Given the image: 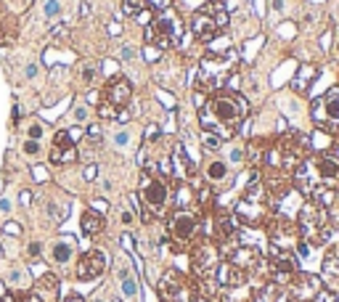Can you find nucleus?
<instances>
[{
	"mask_svg": "<svg viewBox=\"0 0 339 302\" xmlns=\"http://www.w3.org/2000/svg\"><path fill=\"white\" fill-rule=\"evenodd\" d=\"M308 157V138L299 135L294 130H289L278 138H271L262 159V183L271 188V194L276 196V204L281 199L284 188H289V180L294 175V170L299 167V162Z\"/></svg>",
	"mask_w": 339,
	"mask_h": 302,
	"instance_id": "1",
	"label": "nucleus"
},
{
	"mask_svg": "<svg viewBox=\"0 0 339 302\" xmlns=\"http://www.w3.org/2000/svg\"><path fill=\"white\" fill-rule=\"evenodd\" d=\"M291 183L308 202L331 207L339 191V162L329 154H308L294 170Z\"/></svg>",
	"mask_w": 339,
	"mask_h": 302,
	"instance_id": "2",
	"label": "nucleus"
},
{
	"mask_svg": "<svg viewBox=\"0 0 339 302\" xmlns=\"http://www.w3.org/2000/svg\"><path fill=\"white\" fill-rule=\"evenodd\" d=\"M199 125L207 135H215L220 141H228L239 133V125L249 114V101L241 93L220 90L209 96L204 103H199Z\"/></svg>",
	"mask_w": 339,
	"mask_h": 302,
	"instance_id": "3",
	"label": "nucleus"
},
{
	"mask_svg": "<svg viewBox=\"0 0 339 302\" xmlns=\"http://www.w3.org/2000/svg\"><path fill=\"white\" fill-rule=\"evenodd\" d=\"M278 204H276V196L271 194V188L262 183V180H252L247 185V191L241 194V199L236 202V215L239 225H247V228H265L271 223V217L276 215Z\"/></svg>",
	"mask_w": 339,
	"mask_h": 302,
	"instance_id": "4",
	"label": "nucleus"
},
{
	"mask_svg": "<svg viewBox=\"0 0 339 302\" xmlns=\"http://www.w3.org/2000/svg\"><path fill=\"white\" fill-rule=\"evenodd\" d=\"M138 210H141L143 223H154V220L165 217L170 207V183L159 175L157 170H146L141 175V188H138Z\"/></svg>",
	"mask_w": 339,
	"mask_h": 302,
	"instance_id": "5",
	"label": "nucleus"
},
{
	"mask_svg": "<svg viewBox=\"0 0 339 302\" xmlns=\"http://www.w3.org/2000/svg\"><path fill=\"white\" fill-rule=\"evenodd\" d=\"M297 231L299 239L308 244H326L334 234L331 207H321L315 202H305L297 215Z\"/></svg>",
	"mask_w": 339,
	"mask_h": 302,
	"instance_id": "6",
	"label": "nucleus"
},
{
	"mask_svg": "<svg viewBox=\"0 0 339 302\" xmlns=\"http://www.w3.org/2000/svg\"><path fill=\"white\" fill-rule=\"evenodd\" d=\"M233 56L231 53H207L202 56V61H199V72H196V85L202 93L207 96H215V93L223 90L225 80L231 77L233 72Z\"/></svg>",
	"mask_w": 339,
	"mask_h": 302,
	"instance_id": "7",
	"label": "nucleus"
},
{
	"mask_svg": "<svg viewBox=\"0 0 339 302\" xmlns=\"http://www.w3.org/2000/svg\"><path fill=\"white\" fill-rule=\"evenodd\" d=\"M202 234V215L194 207H175L167 217V236L178 249H185Z\"/></svg>",
	"mask_w": 339,
	"mask_h": 302,
	"instance_id": "8",
	"label": "nucleus"
},
{
	"mask_svg": "<svg viewBox=\"0 0 339 302\" xmlns=\"http://www.w3.org/2000/svg\"><path fill=\"white\" fill-rule=\"evenodd\" d=\"M220 262H223V252H220V247L207 239V236H199L194 241L191 247V273L199 284H209L215 278Z\"/></svg>",
	"mask_w": 339,
	"mask_h": 302,
	"instance_id": "9",
	"label": "nucleus"
},
{
	"mask_svg": "<svg viewBox=\"0 0 339 302\" xmlns=\"http://www.w3.org/2000/svg\"><path fill=\"white\" fill-rule=\"evenodd\" d=\"M180 34H183L180 19L167 8V11H159V16H154V19L148 21V27H146V43L154 45V48H159V51H167V48H172V45L180 40Z\"/></svg>",
	"mask_w": 339,
	"mask_h": 302,
	"instance_id": "10",
	"label": "nucleus"
},
{
	"mask_svg": "<svg viewBox=\"0 0 339 302\" xmlns=\"http://www.w3.org/2000/svg\"><path fill=\"white\" fill-rule=\"evenodd\" d=\"M225 24H228V14H225V8L220 6V3H207L204 8L194 11V16L189 21L191 34H194L196 40H202V43L215 40L217 32L223 29Z\"/></svg>",
	"mask_w": 339,
	"mask_h": 302,
	"instance_id": "11",
	"label": "nucleus"
},
{
	"mask_svg": "<svg viewBox=\"0 0 339 302\" xmlns=\"http://www.w3.org/2000/svg\"><path fill=\"white\" fill-rule=\"evenodd\" d=\"M297 273H299V262L294 257V252L268 247V254H265V278L268 281L286 289Z\"/></svg>",
	"mask_w": 339,
	"mask_h": 302,
	"instance_id": "12",
	"label": "nucleus"
},
{
	"mask_svg": "<svg viewBox=\"0 0 339 302\" xmlns=\"http://www.w3.org/2000/svg\"><path fill=\"white\" fill-rule=\"evenodd\" d=\"M157 294L162 302H191L196 297V286L185 273H180L178 268H170L159 276Z\"/></svg>",
	"mask_w": 339,
	"mask_h": 302,
	"instance_id": "13",
	"label": "nucleus"
},
{
	"mask_svg": "<svg viewBox=\"0 0 339 302\" xmlns=\"http://www.w3.org/2000/svg\"><path fill=\"white\" fill-rule=\"evenodd\" d=\"M225 254V260L233 262L236 268H241L249 278L252 276H265V254L254 247V244H241V241H233L228 244L225 249H220Z\"/></svg>",
	"mask_w": 339,
	"mask_h": 302,
	"instance_id": "14",
	"label": "nucleus"
},
{
	"mask_svg": "<svg viewBox=\"0 0 339 302\" xmlns=\"http://www.w3.org/2000/svg\"><path fill=\"white\" fill-rule=\"evenodd\" d=\"M310 117L321 130L331 133V135H339V85L329 88L318 101L313 103Z\"/></svg>",
	"mask_w": 339,
	"mask_h": 302,
	"instance_id": "15",
	"label": "nucleus"
},
{
	"mask_svg": "<svg viewBox=\"0 0 339 302\" xmlns=\"http://www.w3.org/2000/svg\"><path fill=\"white\" fill-rule=\"evenodd\" d=\"M299 241L302 239H299V231H297L294 220H289L286 215H273L271 217V223H268V247L294 252Z\"/></svg>",
	"mask_w": 339,
	"mask_h": 302,
	"instance_id": "16",
	"label": "nucleus"
},
{
	"mask_svg": "<svg viewBox=\"0 0 339 302\" xmlns=\"http://www.w3.org/2000/svg\"><path fill=\"white\" fill-rule=\"evenodd\" d=\"M321 278L313 276V273H297L294 278H291V284L286 286L289 297L294 302H313L315 294L321 292Z\"/></svg>",
	"mask_w": 339,
	"mask_h": 302,
	"instance_id": "17",
	"label": "nucleus"
},
{
	"mask_svg": "<svg viewBox=\"0 0 339 302\" xmlns=\"http://www.w3.org/2000/svg\"><path fill=\"white\" fill-rule=\"evenodd\" d=\"M74 138H77V130H58L53 135V148H51V162L53 165H66V162L77 159Z\"/></svg>",
	"mask_w": 339,
	"mask_h": 302,
	"instance_id": "18",
	"label": "nucleus"
},
{
	"mask_svg": "<svg viewBox=\"0 0 339 302\" xmlns=\"http://www.w3.org/2000/svg\"><path fill=\"white\" fill-rule=\"evenodd\" d=\"M106 271V254L101 249H88L77 262V278L80 281H90V278H98Z\"/></svg>",
	"mask_w": 339,
	"mask_h": 302,
	"instance_id": "19",
	"label": "nucleus"
},
{
	"mask_svg": "<svg viewBox=\"0 0 339 302\" xmlns=\"http://www.w3.org/2000/svg\"><path fill=\"white\" fill-rule=\"evenodd\" d=\"M130 98H133V88L125 77H111L106 88H103V103H111L117 109H127Z\"/></svg>",
	"mask_w": 339,
	"mask_h": 302,
	"instance_id": "20",
	"label": "nucleus"
},
{
	"mask_svg": "<svg viewBox=\"0 0 339 302\" xmlns=\"http://www.w3.org/2000/svg\"><path fill=\"white\" fill-rule=\"evenodd\" d=\"M215 278H217V284L223 289H247V284H249V276L244 273L241 268H236L233 262H228V260L220 262Z\"/></svg>",
	"mask_w": 339,
	"mask_h": 302,
	"instance_id": "21",
	"label": "nucleus"
},
{
	"mask_svg": "<svg viewBox=\"0 0 339 302\" xmlns=\"http://www.w3.org/2000/svg\"><path fill=\"white\" fill-rule=\"evenodd\" d=\"M321 281L326 284L329 292H339V244L326 252L323 265H321Z\"/></svg>",
	"mask_w": 339,
	"mask_h": 302,
	"instance_id": "22",
	"label": "nucleus"
},
{
	"mask_svg": "<svg viewBox=\"0 0 339 302\" xmlns=\"http://www.w3.org/2000/svg\"><path fill=\"white\" fill-rule=\"evenodd\" d=\"M32 297H34V302H56V297H58V278L53 273H45L40 281L32 286Z\"/></svg>",
	"mask_w": 339,
	"mask_h": 302,
	"instance_id": "23",
	"label": "nucleus"
},
{
	"mask_svg": "<svg viewBox=\"0 0 339 302\" xmlns=\"http://www.w3.org/2000/svg\"><path fill=\"white\" fill-rule=\"evenodd\" d=\"M172 172H175V178H178L180 183H185L189 178H194V162L189 159V154H185V148L183 146H175L172 148Z\"/></svg>",
	"mask_w": 339,
	"mask_h": 302,
	"instance_id": "24",
	"label": "nucleus"
},
{
	"mask_svg": "<svg viewBox=\"0 0 339 302\" xmlns=\"http://www.w3.org/2000/svg\"><path fill=\"white\" fill-rule=\"evenodd\" d=\"M247 302H289V294H286V289H281V286H276V284L268 281L265 286L257 289Z\"/></svg>",
	"mask_w": 339,
	"mask_h": 302,
	"instance_id": "25",
	"label": "nucleus"
},
{
	"mask_svg": "<svg viewBox=\"0 0 339 302\" xmlns=\"http://www.w3.org/2000/svg\"><path fill=\"white\" fill-rule=\"evenodd\" d=\"M268 143H271V138H254V141H249V146H247V159H249V165H252L254 170H260L262 159H265V151H268Z\"/></svg>",
	"mask_w": 339,
	"mask_h": 302,
	"instance_id": "26",
	"label": "nucleus"
},
{
	"mask_svg": "<svg viewBox=\"0 0 339 302\" xmlns=\"http://www.w3.org/2000/svg\"><path fill=\"white\" fill-rule=\"evenodd\" d=\"M83 231L88 236H98L101 231H103V215L96 212V210H88L83 215Z\"/></svg>",
	"mask_w": 339,
	"mask_h": 302,
	"instance_id": "27",
	"label": "nucleus"
},
{
	"mask_svg": "<svg viewBox=\"0 0 339 302\" xmlns=\"http://www.w3.org/2000/svg\"><path fill=\"white\" fill-rule=\"evenodd\" d=\"M72 254H74V241L72 239H61V241H56L53 244V260L56 262H69L72 260Z\"/></svg>",
	"mask_w": 339,
	"mask_h": 302,
	"instance_id": "28",
	"label": "nucleus"
},
{
	"mask_svg": "<svg viewBox=\"0 0 339 302\" xmlns=\"http://www.w3.org/2000/svg\"><path fill=\"white\" fill-rule=\"evenodd\" d=\"M315 74H318V72H315V66H302V72L294 77V90H297V93H305V90L313 85L310 80H313Z\"/></svg>",
	"mask_w": 339,
	"mask_h": 302,
	"instance_id": "29",
	"label": "nucleus"
},
{
	"mask_svg": "<svg viewBox=\"0 0 339 302\" xmlns=\"http://www.w3.org/2000/svg\"><path fill=\"white\" fill-rule=\"evenodd\" d=\"M122 8L127 16H146L148 0H122Z\"/></svg>",
	"mask_w": 339,
	"mask_h": 302,
	"instance_id": "30",
	"label": "nucleus"
},
{
	"mask_svg": "<svg viewBox=\"0 0 339 302\" xmlns=\"http://www.w3.org/2000/svg\"><path fill=\"white\" fill-rule=\"evenodd\" d=\"M98 117H101V120H125L127 111L111 106V103H98Z\"/></svg>",
	"mask_w": 339,
	"mask_h": 302,
	"instance_id": "31",
	"label": "nucleus"
},
{
	"mask_svg": "<svg viewBox=\"0 0 339 302\" xmlns=\"http://www.w3.org/2000/svg\"><path fill=\"white\" fill-rule=\"evenodd\" d=\"M207 178L212 180V183L225 180L228 178V165H225V162H212V165L207 167Z\"/></svg>",
	"mask_w": 339,
	"mask_h": 302,
	"instance_id": "32",
	"label": "nucleus"
},
{
	"mask_svg": "<svg viewBox=\"0 0 339 302\" xmlns=\"http://www.w3.org/2000/svg\"><path fill=\"white\" fill-rule=\"evenodd\" d=\"M16 37V21L14 19H0V43H11Z\"/></svg>",
	"mask_w": 339,
	"mask_h": 302,
	"instance_id": "33",
	"label": "nucleus"
},
{
	"mask_svg": "<svg viewBox=\"0 0 339 302\" xmlns=\"http://www.w3.org/2000/svg\"><path fill=\"white\" fill-rule=\"evenodd\" d=\"M122 292H125V297H138V284L133 281V278H122Z\"/></svg>",
	"mask_w": 339,
	"mask_h": 302,
	"instance_id": "34",
	"label": "nucleus"
},
{
	"mask_svg": "<svg viewBox=\"0 0 339 302\" xmlns=\"http://www.w3.org/2000/svg\"><path fill=\"white\" fill-rule=\"evenodd\" d=\"M313 302H339V297H336V292H329V289H321L318 294H315V299Z\"/></svg>",
	"mask_w": 339,
	"mask_h": 302,
	"instance_id": "35",
	"label": "nucleus"
},
{
	"mask_svg": "<svg viewBox=\"0 0 339 302\" xmlns=\"http://www.w3.org/2000/svg\"><path fill=\"white\" fill-rule=\"evenodd\" d=\"M0 302H34V297L29 294H6V297H0Z\"/></svg>",
	"mask_w": 339,
	"mask_h": 302,
	"instance_id": "36",
	"label": "nucleus"
},
{
	"mask_svg": "<svg viewBox=\"0 0 339 302\" xmlns=\"http://www.w3.org/2000/svg\"><path fill=\"white\" fill-rule=\"evenodd\" d=\"M58 11H61V3H58V0H48V3H45V16H56Z\"/></svg>",
	"mask_w": 339,
	"mask_h": 302,
	"instance_id": "37",
	"label": "nucleus"
},
{
	"mask_svg": "<svg viewBox=\"0 0 339 302\" xmlns=\"http://www.w3.org/2000/svg\"><path fill=\"white\" fill-rule=\"evenodd\" d=\"M217 143H220V138H215V135H207V138H204V146H207L209 151H215V148H220Z\"/></svg>",
	"mask_w": 339,
	"mask_h": 302,
	"instance_id": "38",
	"label": "nucleus"
},
{
	"mask_svg": "<svg viewBox=\"0 0 339 302\" xmlns=\"http://www.w3.org/2000/svg\"><path fill=\"white\" fill-rule=\"evenodd\" d=\"M37 151H40V146L34 143V141H27V143H24V154H32V157H34Z\"/></svg>",
	"mask_w": 339,
	"mask_h": 302,
	"instance_id": "39",
	"label": "nucleus"
},
{
	"mask_svg": "<svg viewBox=\"0 0 339 302\" xmlns=\"http://www.w3.org/2000/svg\"><path fill=\"white\" fill-rule=\"evenodd\" d=\"M40 135H43V125L34 122V125L29 127V138H40Z\"/></svg>",
	"mask_w": 339,
	"mask_h": 302,
	"instance_id": "40",
	"label": "nucleus"
},
{
	"mask_svg": "<svg viewBox=\"0 0 339 302\" xmlns=\"http://www.w3.org/2000/svg\"><path fill=\"white\" fill-rule=\"evenodd\" d=\"M37 254H40V244H32V247H29V257H37Z\"/></svg>",
	"mask_w": 339,
	"mask_h": 302,
	"instance_id": "41",
	"label": "nucleus"
},
{
	"mask_svg": "<svg viewBox=\"0 0 339 302\" xmlns=\"http://www.w3.org/2000/svg\"><path fill=\"white\" fill-rule=\"evenodd\" d=\"M93 74H96V69H93V66H88V69H85V83H90V80H93Z\"/></svg>",
	"mask_w": 339,
	"mask_h": 302,
	"instance_id": "42",
	"label": "nucleus"
},
{
	"mask_svg": "<svg viewBox=\"0 0 339 302\" xmlns=\"http://www.w3.org/2000/svg\"><path fill=\"white\" fill-rule=\"evenodd\" d=\"M114 143H120V146H122V143H127V133H120V135L114 138Z\"/></svg>",
	"mask_w": 339,
	"mask_h": 302,
	"instance_id": "43",
	"label": "nucleus"
},
{
	"mask_svg": "<svg viewBox=\"0 0 339 302\" xmlns=\"http://www.w3.org/2000/svg\"><path fill=\"white\" fill-rule=\"evenodd\" d=\"M64 302H85V299H83V297H80V294H69V297H66Z\"/></svg>",
	"mask_w": 339,
	"mask_h": 302,
	"instance_id": "44",
	"label": "nucleus"
},
{
	"mask_svg": "<svg viewBox=\"0 0 339 302\" xmlns=\"http://www.w3.org/2000/svg\"><path fill=\"white\" fill-rule=\"evenodd\" d=\"M6 231H8V234H19V225L11 223V225H6Z\"/></svg>",
	"mask_w": 339,
	"mask_h": 302,
	"instance_id": "45",
	"label": "nucleus"
},
{
	"mask_svg": "<svg viewBox=\"0 0 339 302\" xmlns=\"http://www.w3.org/2000/svg\"><path fill=\"white\" fill-rule=\"evenodd\" d=\"M191 302H209V299H207V297H194Z\"/></svg>",
	"mask_w": 339,
	"mask_h": 302,
	"instance_id": "46",
	"label": "nucleus"
},
{
	"mask_svg": "<svg viewBox=\"0 0 339 302\" xmlns=\"http://www.w3.org/2000/svg\"><path fill=\"white\" fill-rule=\"evenodd\" d=\"M209 3H220V0H209Z\"/></svg>",
	"mask_w": 339,
	"mask_h": 302,
	"instance_id": "47",
	"label": "nucleus"
},
{
	"mask_svg": "<svg viewBox=\"0 0 339 302\" xmlns=\"http://www.w3.org/2000/svg\"><path fill=\"white\" fill-rule=\"evenodd\" d=\"M0 14H3V6H0Z\"/></svg>",
	"mask_w": 339,
	"mask_h": 302,
	"instance_id": "48",
	"label": "nucleus"
}]
</instances>
